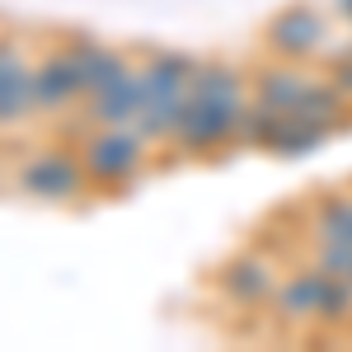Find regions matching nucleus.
<instances>
[{"mask_svg":"<svg viewBox=\"0 0 352 352\" xmlns=\"http://www.w3.org/2000/svg\"><path fill=\"white\" fill-rule=\"evenodd\" d=\"M329 47V14L310 0H292L263 24V52L282 61H320Z\"/></svg>","mask_w":352,"mask_h":352,"instance_id":"nucleus-3","label":"nucleus"},{"mask_svg":"<svg viewBox=\"0 0 352 352\" xmlns=\"http://www.w3.org/2000/svg\"><path fill=\"white\" fill-rule=\"evenodd\" d=\"M348 320H352V282L348 277H329L324 305H320V320H315V324L338 329V324H348Z\"/></svg>","mask_w":352,"mask_h":352,"instance_id":"nucleus-16","label":"nucleus"},{"mask_svg":"<svg viewBox=\"0 0 352 352\" xmlns=\"http://www.w3.org/2000/svg\"><path fill=\"white\" fill-rule=\"evenodd\" d=\"M315 76H320V71H310V61L268 56L258 71H249V99L263 104V109H272V113H300Z\"/></svg>","mask_w":352,"mask_h":352,"instance_id":"nucleus-7","label":"nucleus"},{"mask_svg":"<svg viewBox=\"0 0 352 352\" xmlns=\"http://www.w3.org/2000/svg\"><path fill=\"white\" fill-rule=\"evenodd\" d=\"M24 118H33V56L14 33H5L0 38V132L19 127Z\"/></svg>","mask_w":352,"mask_h":352,"instance_id":"nucleus-8","label":"nucleus"},{"mask_svg":"<svg viewBox=\"0 0 352 352\" xmlns=\"http://www.w3.org/2000/svg\"><path fill=\"white\" fill-rule=\"evenodd\" d=\"M66 47H71V61H76V76H80L85 99L99 94V89H109L113 80H122V76L136 66V56H127L122 47H113V43H104V38H71Z\"/></svg>","mask_w":352,"mask_h":352,"instance_id":"nucleus-11","label":"nucleus"},{"mask_svg":"<svg viewBox=\"0 0 352 352\" xmlns=\"http://www.w3.org/2000/svg\"><path fill=\"white\" fill-rule=\"evenodd\" d=\"M348 282H352V277H348Z\"/></svg>","mask_w":352,"mask_h":352,"instance_id":"nucleus-20","label":"nucleus"},{"mask_svg":"<svg viewBox=\"0 0 352 352\" xmlns=\"http://www.w3.org/2000/svg\"><path fill=\"white\" fill-rule=\"evenodd\" d=\"M320 61H324V76H329V80H333V85H338V89H343V94L352 99V43L343 47V52H324Z\"/></svg>","mask_w":352,"mask_h":352,"instance_id":"nucleus-18","label":"nucleus"},{"mask_svg":"<svg viewBox=\"0 0 352 352\" xmlns=\"http://www.w3.org/2000/svg\"><path fill=\"white\" fill-rule=\"evenodd\" d=\"M310 240H352V188H329L310 202Z\"/></svg>","mask_w":352,"mask_h":352,"instance_id":"nucleus-14","label":"nucleus"},{"mask_svg":"<svg viewBox=\"0 0 352 352\" xmlns=\"http://www.w3.org/2000/svg\"><path fill=\"white\" fill-rule=\"evenodd\" d=\"M188 94L192 99H212V104H249V71H240L226 56H207L192 71Z\"/></svg>","mask_w":352,"mask_h":352,"instance_id":"nucleus-13","label":"nucleus"},{"mask_svg":"<svg viewBox=\"0 0 352 352\" xmlns=\"http://www.w3.org/2000/svg\"><path fill=\"white\" fill-rule=\"evenodd\" d=\"M310 263L329 277H352V240H324L315 244V254H310Z\"/></svg>","mask_w":352,"mask_h":352,"instance_id":"nucleus-17","label":"nucleus"},{"mask_svg":"<svg viewBox=\"0 0 352 352\" xmlns=\"http://www.w3.org/2000/svg\"><path fill=\"white\" fill-rule=\"evenodd\" d=\"M324 287H329V272H320L315 263H300V268L282 272L268 315L277 324H315L320 305H324Z\"/></svg>","mask_w":352,"mask_h":352,"instance_id":"nucleus-10","label":"nucleus"},{"mask_svg":"<svg viewBox=\"0 0 352 352\" xmlns=\"http://www.w3.org/2000/svg\"><path fill=\"white\" fill-rule=\"evenodd\" d=\"M329 136H333L329 122H315V118L287 113V118H282V127H277V136H272L268 155H277V160H296V155H305V151H320Z\"/></svg>","mask_w":352,"mask_h":352,"instance_id":"nucleus-15","label":"nucleus"},{"mask_svg":"<svg viewBox=\"0 0 352 352\" xmlns=\"http://www.w3.org/2000/svg\"><path fill=\"white\" fill-rule=\"evenodd\" d=\"M85 99L80 76L71 47H47L43 56H33V113L38 118H61Z\"/></svg>","mask_w":352,"mask_h":352,"instance_id":"nucleus-6","label":"nucleus"},{"mask_svg":"<svg viewBox=\"0 0 352 352\" xmlns=\"http://www.w3.org/2000/svg\"><path fill=\"white\" fill-rule=\"evenodd\" d=\"M333 10H338L343 19H352V0H333Z\"/></svg>","mask_w":352,"mask_h":352,"instance_id":"nucleus-19","label":"nucleus"},{"mask_svg":"<svg viewBox=\"0 0 352 352\" xmlns=\"http://www.w3.org/2000/svg\"><path fill=\"white\" fill-rule=\"evenodd\" d=\"M197 56L174 52V47H155L141 56V76H146V99H188Z\"/></svg>","mask_w":352,"mask_h":352,"instance_id":"nucleus-12","label":"nucleus"},{"mask_svg":"<svg viewBox=\"0 0 352 352\" xmlns=\"http://www.w3.org/2000/svg\"><path fill=\"white\" fill-rule=\"evenodd\" d=\"M76 151H80V164H85V174H89V188L122 192L146 174L155 146L136 127H85Z\"/></svg>","mask_w":352,"mask_h":352,"instance_id":"nucleus-1","label":"nucleus"},{"mask_svg":"<svg viewBox=\"0 0 352 352\" xmlns=\"http://www.w3.org/2000/svg\"><path fill=\"white\" fill-rule=\"evenodd\" d=\"M240 113L244 104H212V99H192L179 113V127H174V151L179 155H217L226 146H235L240 132Z\"/></svg>","mask_w":352,"mask_h":352,"instance_id":"nucleus-4","label":"nucleus"},{"mask_svg":"<svg viewBox=\"0 0 352 352\" xmlns=\"http://www.w3.org/2000/svg\"><path fill=\"white\" fill-rule=\"evenodd\" d=\"M141 109H146V76H141V61H136L122 80L80 99V127H132Z\"/></svg>","mask_w":352,"mask_h":352,"instance_id":"nucleus-9","label":"nucleus"},{"mask_svg":"<svg viewBox=\"0 0 352 352\" xmlns=\"http://www.w3.org/2000/svg\"><path fill=\"white\" fill-rule=\"evenodd\" d=\"M277 282H282L277 258L258 254V249L235 254V258L221 263V272H217V292L230 300V305H240V310H263V305H272Z\"/></svg>","mask_w":352,"mask_h":352,"instance_id":"nucleus-5","label":"nucleus"},{"mask_svg":"<svg viewBox=\"0 0 352 352\" xmlns=\"http://www.w3.org/2000/svg\"><path fill=\"white\" fill-rule=\"evenodd\" d=\"M19 192L47 207H76L89 192V174L76 146H43L19 164Z\"/></svg>","mask_w":352,"mask_h":352,"instance_id":"nucleus-2","label":"nucleus"}]
</instances>
